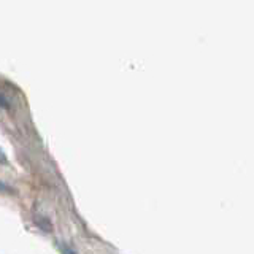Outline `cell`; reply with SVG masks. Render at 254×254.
I'll list each match as a JSON object with an SVG mask.
<instances>
[{"label":"cell","instance_id":"7a4b0ae2","mask_svg":"<svg viewBox=\"0 0 254 254\" xmlns=\"http://www.w3.org/2000/svg\"><path fill=\"white\" fill-rule=\"evenodd\" d=\"M0 192H5V194H16V190H14L11 186H8V185H5V183L0 181Z\"/></svg>","mask_w":254,"mask_h":254},{"label":"cell","instance_id":"3957f363","mask_svg":"<svg viewBox=\"0 0 254 254\" xmlns=\"http://www.w3.org/2000/svg\"><path fill=\"white\" fill-rule=\"evenodd\" d=\"M0 108L3 110H10V102L6 100V97L3 94H0Z\"/></svg>","mask_w":254,"mask_h":254},{"label":"cell","instance_id":"277c9868","mask_svg":"<svg viewBox=\"0 0 254 254\" xmlns=\"http://www.w3.org/2000/svg\"><path fill=\"white\" fill-rule=\"evenodd\" d=\"M0 164H8V159H6V156H5V153L2 151V148H0Z\"/></svg>","mask_w":254,"mask_h":254},{"label":"cell","instance_id":"6da1fadb","mask_svg":"<svg viewBox=\"0 0 254 254\" xmlns=\"http://www.w3.org/2000/svg\"><path fill=\"white\" fill-rule=\"evenodd\" d=\"M35 222H37V226L40 229L45 230V232H51V230H53L51 222L48 221V218H45V216H35Z\"/></svg>","mask_w":254,"mask_h":254}]
</instances>
